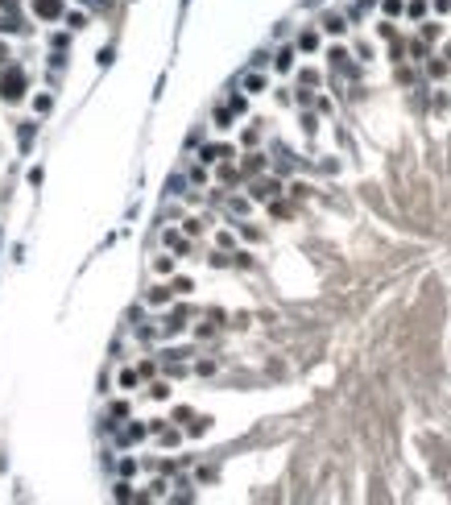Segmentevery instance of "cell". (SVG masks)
Here are the masks:
<instances>
[{"label":"cell","instance_id":"1","mask_svg":"<svg viewBox=\"0 0 451 505\" xmlns=\"http://www.w3.org/2000/svg\"><path fill=\"white\" fill-rule=\"evenodd\" d=\"M0 91H5V96H9V100H17V96H21V75L13 71L9 79H0Z\"/></svg>","mask_w":451,"mask_h":505},{"label":"cell","instance_id":"2","mask_svg":"<svg viewBox=\"0 0 451 505\" xmlns=\"http://www.w3.org/2000/svg\"><path fill=\"white\" fill-rule=\"evenodd\" d=\"M34 9H38L42 17H54V13L62 9V0H34Z\"/></svg>","mask_w":451,"mask_h":505}]
</instances>
